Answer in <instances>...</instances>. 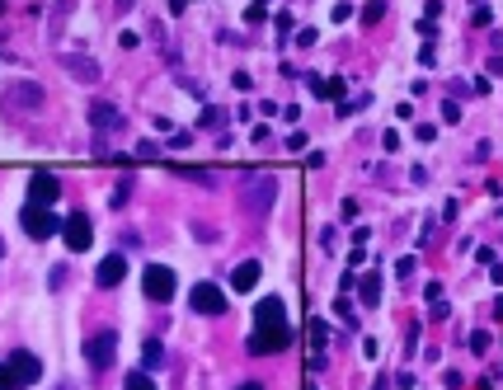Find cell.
Returning a JSON list of instances; mask_svg holds the SVG:
<instances>
[{
  "label": "cell",
  "instance_id": "6da1fadb",
  "mask_svg": "<svg viewBox=\"0 0 503 390\" xmlns=\"http://www.w3.org/2000/svg\"><path fill=\"white\" fill-rule=\"evenodd\" d=\"M292 344L287 329V311H282L278 296H264L254 311V339H249V353H282Z\"/></svg>",
  "mask_w": 503,
  "mask_h": 390
},
{
  "label": "cell",
  "instance_id": "7a4b0ae2",
  "mask_svg": "<svg viewBox=\"0 0 503 390\" xmlns=\"http://www.w3.org/2000/svg\"><path fill=\"white\" fill-rule=\"evenodd\" d=\"M273 198H278V179L264 169V174H254L249 169L245 174V193H240V202H245V212H269Z\"/></svg>",
  "mask_w": 503,
  "mask_h": 390
},
{
  "label": "cell",
  "instance_id": "3957f363",
  "mask_svg": "<svg viewBox=\"0 0 503 390\" xmlns=\"http://www.w3.org/2000/svg\"><path fill=\"white\" fill-rule=\"evenodd\" d=\"M174 287H179L174 268H165V264H146V278H141V296H146V301H156V306L174 301Z\"/></svg>",
  "mask_w": 503,
  "mask_h": 390
},
{
  "label": "cell",
  "instance_id": "277c9868",
  "mask_svg": "<svg viewBox=\"0 0 503 390\" xmlns=\"http://www.w3.org/2000/svg\"><path fill=\"white\" fill-rule=\"evenodd\" d=\"M85 357H90L94 371H104L113 357H118V334H113V329H94V334L85 339Z\"/></svg>",
  "mask_w": 503,
  "mask_h": 390
},
{
  "label": "cell",
  "instance_id": "5b68a950",
  "mask_svg": "<svg viewBox=\"0 0 503 390\" xmlns=\"http://www.w3.org/2000/svg\"><path fill=\"white\" fill-rule=\"evenodd\" d=\"M5 371H10V386H38V376H43V362H38L34 353H10L5 357Z\"/></svg>",
  "mask_w": 503,
  "mask_h": 390
},
{
  "label": "cell",
  "instance_id": "8992f818",
  "mask_svg": "<svg viewBox=\"0 0 503 390\" xmlns=\"http://www.w3.org/2000/svg\"><path fill=\"white\" fill-rule=\"evenodd\" d=\"M19 226H24V231H29V235H34V240H52V235H56V226H61V221H56V216L47 212V207H38V202H29V207H24V212H19Z\"/></svg>",
  "mask_w": 503,
  "mask_h": 390
},
{
  "label": "cell",
  "instance_id": "52a82bcc",
  "mask_svg": "<svg viewBox=\"0 0 503 390\" xmlns=\"http://www.w3.org/2000/svg\"><path fill=\"white\" fill-rule=\"evenodd\" d=\"M189 306L198 315H221L226 311V291L216 287V282H198V287L189 291Z\"/></svg>",
  "mask_w": 503,
  "mask_h": 390
},
{
  "label": "cell",
  "instance_id": "ba28073f",
  "mask_svg": "<svg viewBox=\"0 0 503 390\" xmlns=\"http://www.w3.org/2000/svg\"><path fill=\"white\" fill-rule=\"evenodd\" d=\"M61 226H66V245H71V254H85V249L94 245V231H90V216H85V212H71Z\"/></svg>",
  "mask_w": 503,
  "mask_h": 390
},
{
  "label": "cell",
  "instance_id": "9c48e42d",
  "mask_svg": "<svg viewBox=\"0 0 503 390\" xmlns=\"http://www.w3.org/2000/svg\"><path fill=\"white\" fill-rule=\"evenodd\" d=\"M5 109H43V85H34V80H19V85H10V94H5Z\"/></svg>",
  "mask_w": 503,
  "mask_h": 390
},
{
  "label": "cell",
  "instance_id": "30bf717a",
  "mask_svg": "<svg viewBox=\"0 0 503 390\" xmlns=\"http://www.w3.org/2000/svg\"><path fill=\"white\" fill-rule=\"evenodd\" d=\"M61 66H66L76 80H85V85H94V80H99V61H94V56H85V52H61Z\"/></svg>",
  "mask_w": 503,
  "mask_h": 390
},
{
  "label": "cell",
  "instance_id": "8fae6325",
  "mask_svg": "<svg viewBox=\"0 0 503 390\" xmlns=\"http://www.w3.org/2000/svg\"><path fill=\"white\" fill-rule=\"evenodd\" d=\"M52 198H56V174H47V169H34V174H29V202L47 207Z\"/></svg>",
  "mask_w": 503,
  "mask_h": 390
},
{
  "label": "cell",
  "instance_id": "7c38bea8",
  "mask_svg": "<svg viewBox=\"0 0 503 390\" xmlns=\"http://www.w3.org/2000/svg\"><path fill=\"white\" fill-rule=\"evenodd\" d=\"M90 123H94V132H104V127H109V132H118V127H123V113L113 109V104L94 99V104H90Z\"/></svg>",
  "mask_w": 503,
  "mask_h": 390
},
{
  "label": "cell",
  "instance_id": "4fadbf2b",
  "mask_svg": "<svg viewBox=\"0 0 503 390\" xmlns=\"http://www.w3.org/2000/svg\"><path fill=\"white\" fill-rule=\"evenodd\" d=\"M123 273H127V259L123 254H109L99 264V273H94V278H99V287H118V282H123Z\"/></svg>",
  "mask_w": 503,
  "mask_h": 390
},
{
  "label": "cell",
  "instance_id": "5bb4252c",
  "mask_svg": "<svg viewBox=\"0 0 503 390\" xmlns=\"http://www.w3.org/2000/svg\"><path fill=\"white\" fill-rule=\"evenodd\" d=\"M259 268H264L259 259H245V264H240V268L231 273V291H254V282H259Z\"/></svg>",
  "mask_w": 503,
  "mask_h": 390
},
{
  "label": "cell",
  "instance_id": "9a60e30c",
  "mask_svg": "<svg viewBox=\"0 0 503 390\" xmlns=\"http://www.w3.org/2000/svg\"><path fill=\"white\" fill-rule=\"evenodd\" d=\"M160 362H165V344L160 339H146L141 344V371H156Z\"/></svg>",
  "mask_w": 503,
  "mask_h": 390
},
{
  "label": "cell",
  "instance_id": "2e32d148",
  "mask_svg": "<svg viewBox=\"0 0 503 390\" xmlns=\"http://www.w3.org/2000/svg\"><path fill=\"white\" fill-rule=\"evenodd\" d=\"M174 174H179V179H193V184H202V189H216V174H212V169H193V165H174Z\"/></svg>",
  "mask_w": 503,
  "mask_h": 390
},
{
  "label": "cell",
  "instance_id": "e0dca14e",
  "mask_svg": "<svg viewBox=\"0 0 503 390\" xmlns=\"http://www.w3.org/2000/svg\"><path fill=\"white\" fill-rule=\"evenodd\" d=\"M358 291H362V301H367V306H377L381 301V278H377V273H367V278L358 282Z\"/></svg>",
  "mask_w": 503,
  "mask_h": 390
},
{
  "label": "cell",
  "instance_id": "ac0fdd59",
  "mask_svg": "<svg viewBox=\"0 0 503 390\" xmlns=\"http://www.w3.org/2000/svg\"><path fill=\"white\" fill-rule=\"evenodd\" d=\"M123 390H156V381H151V371H132Z\"/></svg>",
  "mask_w": 503,
  "mask_h": 390
},
{
  "label": "cell",
  "instance_id": "d6986e66",
  "mask_svg": "<svg viewBox=\"0 0 503 390\" xmlns=\"http://www.w3.org/2000/svg\"><path fill=\"white\" fill-rule=\"evenodd\" d=\"M381 14H386V0H367V5H362V24H377Z\"/></svg>",
  "mask_w": 503,
  "mask_h": 390
},
{
  "label": "cell",
  "instance_id": "ffe728a7",
  "mask_svg": "<svg viewBox=\"0 0 503 390\" xmlns=\"http://www.w3.org/2000/svg\"><path fill=\"white\" fill-rule=\"evenodd\" d=\"M311 339H315V348H324V344H329V324H324V320H311Z\"/></svg>",
  "mask_w": 503,
  "mask_h": 390
},
{
  "label": "cell",
  "instance_id": "44dd1931",
  "mask_svg": "<svg viewBox=\"0 0 503 390\" xmlns=\"http://www.w3.org/2000/svg\"><path fill=\"white\" fill-rule=\"evenodd\" d=\"M470 353H489V334H484V329H475V334H470Z\"/></svg>",
  "mask_w": 503,
  "mask_h": 390
},
{
  "label": "cell",
  "instance_id": "7402d4cb",
  "mask_svg": "<svg viewBox=\"0 0 503 390\" xmlns=\"http://www.w3.org/2000/svg\"><path fill=\"white\" fill-rule=\"evenodd\" d=\"M334 311H339V320H344L348 329H353V324H358V315H353V306H348V301H334Z\"/></svg>",
  "mask_w": 503,
  "mask_h": 390
},
{
  "label": "cell",
  "instance_id": "603a6c76",
  "mask_svg": "<svg viewBox=\"0 0 503 390\" xmlns=\"http://www.w3.org/2000/svg\"><path fill=\"white\" fill-rule=\"evenodd\" d=\"M193 235H198L202 245H212V240H216V231H212V226H207V221H198V226H193Z\"/></svg>",
  "mask_w": 503,
  "mask_h": 390
},
{
  "label": "cell",
  "instance_id": "cb8c5ba5",
  "mask_svg": "<svg viewBox=\"0 0 503 390\" xmlns=\"http://www.w3.org/2000/svg\"><path fill=\"white\" fill-rule=\"evenodd\" d=\"M442 118H447V123H461V104L447 99V104H442Z\"/></svg>",
  "mask_w": 503,
  "mask_h": 390
},
{
  "label": "cell",
  "instance_id": "d4e9b609",
  "mask_svg": "<svg viewBox=\"0 0 503 390\" xmlns=\"http://www.w3.org/2000/svg\"><path fill=\"white\" fill-rule=\"evenodd\" d=\"M189 141H193V132H174V141H169V151H189Z\"/></svg>",
  "mask_w": 503,
  "mask_h": 390
},
{
  "label": "cell",
  "instance_id": "484cf974",
  "mask_svg": "<svg viewBox=\"0 0 503 390\" xmlns=\"http://www.w3.org/2000/svg\"><path fill=\"white\" fill-rule=\"evenodd\" d=\"M414 136H419V141H433L437 127H433V123H419V132H414Z\"/></svg>",
  "mask_w": 503,
  "mask_h": 390
},
{
  "label": "cell",
  "instance_id": "4316f807",
  "mask_svg": "<svg viewBox=\"0 0 503 390\" xmlns=\"http://www.w3.org/2000/svg\"><path fill=\"white\" fill-rule=\"evenodd\" d=\"M132 5H136V0H113V14H127Z\"/></svg>",
  "mask_w": 503,
  "mask_h": 390
},
{
  "label": "cell",
  "instance_id": "83f0119b",
  "mask_svg": "<svg viewBox=\"0 0 503 390\" xmlns=\"http://www.w3.org/2000/svg\"><path fill=\"white\" fill-rule=\"evenodd\" d=\"M489 76H503V56H489Z\"/></svg>",
  "mask_w": 503,
  "mask_h": 390
},
{
  "label": "cell",
  "instance_id": "f1b7e54d",
  "mask_svg": "<svg viewBox=\"0 0 503 390\" xmlns=\"http://www.w3.org/2000/svg\"><path fill=\"white\" fill-rule=\"evenodd\" d=\"M0 390H14V386H10V371H5V362H0Z\"/></svg>",
  "mask_w": 503,
  "mask_h": 390
},
{
  "label": "cell",
  "instance_id": "f546056e",
  "mask_svg": "<svg viewBox=\"0 0 503 390\" xmlns=\"http://www.w3.org/2000/svg\"><path fill=\"white\" fill-rule=\"evenodd\" d=\"M235 390H264V386H259V381H245V386H235Z\"/></svg>",
  "mask_w": 503,
  "mask_h": 390
},
{
  "label": "cell",
  "instance_id": "4dcf8cb0",
  "mask_svg": "<svg viewBox=\"0 0 503 390\" xmlns=\"http://www.w3.org/2000/svg\"><path fill=\"white\" fill-rule=\"evenodd\" d=\"M56 390H71V386H56Z\"/></svg>",
  "mask_w": 503,
  "mask_h": 390
},
{
  "label": "cell",
  "instance_id": "1f68e13d",
  "mask_svg": "<svg viewBox=\"0 0 503 390\" xmlns=\"http://www.w3.org/2000/svg\"><path fill=\"white\" fill-rule=\"evenodd\" d=\"M0 10H5V0H0Z\"/></svg>",
  "mask_w": 503,
  "mask_h": 390
},
{
  "label": "cell",
  "instance_id": "d6a6232c",
  "mask_svg": "<svg viewBox=\"0 0 503 390\" xmlns=\"http://www.w3.org/2000/svg\"><path fill=\"white\" fill-rule=\"evenodd\" d=\"M0 254H5V245H0Z\"/></svg>",
  "mask_w": 503,
  "mask_h": 390
}]
</instances>
